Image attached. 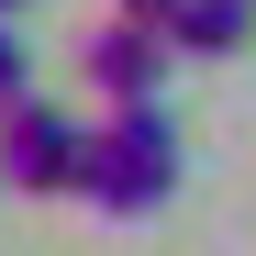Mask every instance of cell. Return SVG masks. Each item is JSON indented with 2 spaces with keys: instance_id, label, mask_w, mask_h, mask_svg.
<instances>
[{
  "instance_id": "6",
  "label": "cell",
  "mask_w": 256,
  "mask_h": 256,
  "mask_svg": "<svg viewBox=\"0 0 256 256\" xmlns=\"http://www.w3.org/2000/svg\"><path fill=\"white\" fill-rule=\"evenodd\" d=\"M112 12H134V22H156V34H167V22H178V0H112Z\"/></svg>"
},
{
  "instance_id": "4",
  "label": "cell",
  "mask_w": 256,
  "mask_h": 256,
  "mask_svg": "<svg viewBox=\"0 0 256 256\" xmlns=\"http://www.w3.org/2000/svg\"><path fill=\"white\" fill-rule=\"evenodd\" d=\"M245 34H256V0H178L167 45L178 56H245Z\"/></svg>"
},
{
  "instance_id": "2",
  "label": "cell",
  "mask_w": 256,
  "mask_h": 256,
  "mask_svg": "<svg viewBox=\"0 0 256 256\" xmlns=\"http://www.w3.org/2000/svg\"><path fill=\"white\" fill-rule=\"evenodd\" d=\"M78 167H90V122H78L67 100H12L0 112V178L12 190H34V200H56V190H78Z\"/></svg>"
},
{
  "instance_id": "7",
  "label": "cell",
  "mask_w": 256,
  "mask_h": 256,
  "mask_svg": "<svg viewBox=\"0 0 256 256\" xmlns=\"http://www.w3.org/2000/svg\"><path fill=\"white\" fill-rule=\"evenodd\" d=\"M0 12H22V0H0Z\"/></svg>"
},
{
  "instance_id": "1",
  "label": "cell",
  "mask_w": 256,
  "mask_h": 256,
  "mask_svg": "<svg viewBox=\"0 0 256 256\" xmlns=\"http://www.w3.org/2000/svg\"><path fill=\"white\" fill-rule=\"evenodd\" d=\"M178 190V122L167 100H112L90 122V167H78V200L100 223H145V212Z\"/></svg>"
},
{
  "instance_id": "3",
  "label": "cell",
  "mask_w": 256,
  "mask_h": 256,
  "mask_svg": "<svg viewBox=\"0 0 256 256\" xmlns=\"http://www.w3.org/2000/svg\"><path fill=\"white\" fill-rule=\"evenodd\" d=\"M167 67H178V45H167L156 22H134V12H100L90 34H78V90H90L100 112L112 100H156Z\"/></svg>"
},
{
  "instance_id": "5",
  "label": "cell",
  "mask_w": 256,
  "mask_h": 256,
  "mask_svg": "<svg viewBox=\"0 0 256 256\" xmlns=\"http://www.w3.org/2000/svg\"><path fill=\"white\" fill-rule=\"evenodd\" d=\"M12 100H34V45L12 34V12H0V112Z\"/></svg>"
}]
</instances>
